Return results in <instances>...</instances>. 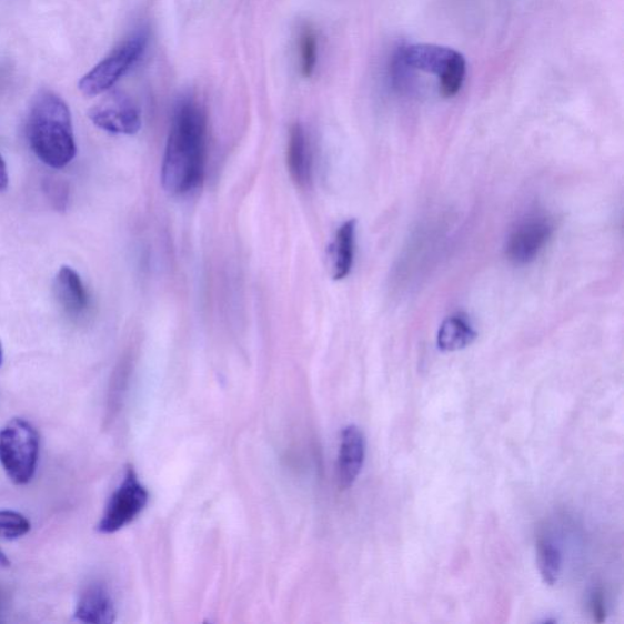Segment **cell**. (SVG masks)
<instances>
[{"mask_svg": "<svg viewBox=\"0 0 624 624\" xmlns=\"http://www.w3.org/2000/svg\"><path fill=\"white\" fill-rule=\"evenodd\" d=\"M207 149V112L195 99L185 98L174 111L162 159L161 183L169 194L185 195L202 184Z\"/></svg>", "mask_w": 624, "mask_h": 624, "instance_id": "1", "label": "cell"}, {"mask_svg": "<svg viewBox=\"0 0 624 624\" xmlns=\"http://www.w3.org/2000/svg\"><path fill=\"white\" fill-rule=\"evenodd\" d=\"M463 54L435 44H413L399 49L391 66L395 89L402 93H416L431 84L443 98L455 97L466 78Z\"/></svg>", "mask_w": 624, "mask_h": 624, "instance_id": "2", "label": "cell"}, {"mask_svg": "<svg viewBox=\"0 0 624 624\" xmlns=\"http://www.w3.org/2000/svg\"><path fill=\"white\" fill-rule=\"evenodd\" d=\"M28 137L32 151L48 167L66 168L77 155L70 109L53 92H41L34 99Z\"/></svg>", "mask_w": 624, "mask_h": 624, "instance_id": "3", "label": "cell"}, {"mask_svg": "<svg viewBox=\"0 0 624 624\" xmlns=\"http://www.w3.org/2000/svg\"><path fill=\"white\" fill-rule=\"evenodd\" d=\"M40 456V435L30 422L12 419L0 430V465L10 481L28 484Z\"/></svg>", "mask_w": 624, "mask_h": 624, "instance_id": "4", "label": "cell"}, {"mask_svg": "<svg viewBox=\"0 0 624 624\" xmlns=\"http://www.w3.org/2000/svg\"><path fill=\"white\" fill-rule=\"evenodd\" d=\"M149 36L145 31L135 32L120 43L79 83L84 97H97L108 92L140 61L145 52Z\"/></svg>", "mask_w": 624, "mask_h": 624, "instance_id": "5", "label": "cell"}, {"mask_svg": "<svg viewBox=\"0 0 624 624\" xmlns=\"http://www.w3.org/2000/svg\"><path fill=\"white\" fill-rule=\"evenodd\" d=\"M149 501V493L133 467H128L119 489L109 499L97 530L103 534L117 533L139 517Z\"/></svg>", "mask_w": 624, "mask_h": 624, "instance_id": "6", "label": "cell"}, {"mask_svg": "<svg viewBox=\"0 0 624 624\" xmlns=\"http://www.w3.org/2000/svg\"><path fill=\"white\" fill-rule=\"evenodd\" d=\"M554 233V222L543 214H533L521 220L511 231L506 243V255L517 265L529 264L541 254Z\"/></svg>", "mask_w": 624, "mask_h": 624, "instance_id": "7", "label": "cell"}, {"mask_svg": "<svg viewBox=\"0 0 624 624\" xmlns=\"http://www.w3.org/2000/svg\"><path fill=\"white\" fill-rule=\"evenodd\" d=\"M90 119L97 128L115 134H135L142 128L139 109L127 98L103 102L90 111Z\"/></svg>", "mask_w": 624, "mask_h": 624, "instance_id": "8", "label": "cell"}, {"mask_svg": "<svg viewBox=\"0 0 624 624\" xmlns=\"http://www.w3.org/2000/svg\"><path fill=\"white\" fill-rule=\"evenodd\" d=\"M366 453V442L363 431L356 426H348L341 435L339 454V483L342 490H349L363 470Z\"/></svg>", "mask_w": 624, "mask_h": 624, "instance_id": "9", "label": "cell"}, {"mask_svg": "<svg viewBox=\"0 0 624 624\" xmlns=\"http://www.w3.org/2000/svg\"><path fill=\"white\" fill-rule=\"evenodd\" d=\"M286 168L294 183L306 189L312 181V152L309 135L301 123H294L290 130Z\"/></svg>", "mask_w": 624, "mask_h": 624, "instance_id": "10", "label": "cell"}, {"mask_svg": "<svg viewBox=\"0 0 624 624\" xmlns=\"http://www.w3.org/2000/svg\"><path fill=\"white\" fill-rule=\"evenodd\" d=\"M74 618L84 623L110 624L117 620L114 601L104 585L94 584L81 595Z\"/></svg>", "mask_w": 624, "mask_h": 624, "instance_id": "11", "label": "cell"}, {"mask_svg": "<svg viewBox=\"0 0 624 624\" xmlns=\"http://www.w3.org/2000/svg\"><path fill=\"white\" fill-rule=\"evenodd\" d=\"M356 220H348L336 231L330 246L332 276L335 281L344 280L351 273L355 255Z\"/></svg>", "mask_w": 624, "mask_h": 624, "instance_id": "12", "label": "cell"}, {"mask_svg": "<svg viewBox=\"0 0 624 624\" xmlns=\"http://www.w3.org/2000/svg\"><path fill=\"white\" fill-rule=\"evenodd\" d=\"M56 292L61 305L72 315L81 314L89 308V293H87L79 273L71 268L64 266L59 271Z\"/></svg>", "mask_w": 624, "mask_h": 624, "instance_id": "13", "label": "cell"}, {"mask_svg": "<svg viewBox=\"0 0 624 624\" xmlns=\"http://www.w3.org/2000/svg\"><path fill=\"white\" fill-rule=\"evenodd\" d=\"M476 336L477 332L472 328L467 316L455 314L442 323L439 332V348L443 352H456L472 344Z\"/></svg>", "mask_w": 624, "mask_h": 624, "instance_id": "14", "label": "cell"}, {"mask_svg": "<svg viewBox=\"0 0 624 624\" xmlns=\"http://www.w3.org/2000/svg\"><path fill=\"white\" fill-rule=\"evenodd\" d=\"M299 60L303 78L310 79L315 73L319 61V39L314 28L304 23L298 36Z\"/></svg>", "mask_w": 624, "mask_h": 624, "instance_id": "15", "label": "cell"}, {"mask_svg": "<svg viewBox=\"0 0 624 624\" xmlns=\"http://www.w3.org/2000/svg\"><path fill=\"white\" fill-rule=\"evenodd\" d=\"M536 557L543 582L547 585H555L561 573V554L558 548L546 540H541L536 545Z\"/></svg>", "mask_w": 624, "mask_h": 624, "instance_id": "16", "label": "cell"}, {"mask_svg": "<svg viewBox=\"0 0 624 624\" xmlns=\"http://www.w3.org/2000/svg\"><path fill=\"white\" fill-rule=\"evenodd\" d=\"M31 531L30 521L11 510H0V536L6 540H18Z\"/></svg>", "mask_w": 624, "mask_h": 624, "instance_id": "17", "label": "cell"}, {"mask_svg": "<svg viewBox=\"0 0 624 624\" xmlns=\"http://www.w3.org/2000/svg\"><path fill=\"white\" fill-rule=\"evenodd\" d=\"M591 611L596 623H603L606 620V606L604 592L595 590L591 596Z\"/></svg>", "mask_w": 624, "mask_h": 624, "instance_id": "18", "label": "cell"}, {"mask_svg": "<svg viewBox=\"0 0 624 624\" xmlns=\"http://www.w3.org/2000/svg\"><path fill=\"white\" fill-rule=\"evenodd\" d=\"M9 183L7 165L2 157H0V192L6 191Z\"/></svg>", "mask_w": 624, "mask_h": 624, "instance_id": "19", "label": "cell"}, {"mask_svg": "<svg viewBox=\"0 0 624 624\" xmlns=\"http://www.w3.org/2000/svg\"><path fill=\"white\" fill-rule=\"evenodd\" d=\"M10 567V561L7 555L0 551V568H8Z\"/></svg>", "mask_w": 624, "mask_h": 624, "instance_id": "20", "label": "cell"}, {"mask_svg": "<svg viewBox=\"0 0 624 624\" xmlns=\"http://www.w3.org/2000/svg\"><path fill=\"white\" fill-rule=\"evenodd\" d=\"M3 364V346L2 343H0V366H2Z\"/></svg>", "mask_w": 624, "mask_h": 624, "instance_id": "21", "label": "cell"}]
</instances>
